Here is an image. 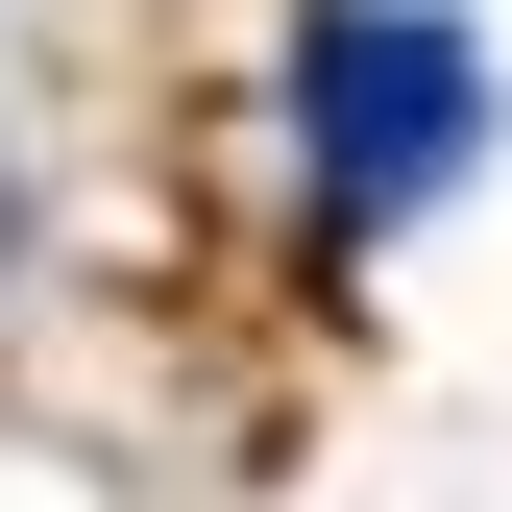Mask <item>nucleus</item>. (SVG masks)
Here are the masks:
<instances>
[{"instance_id":"1","label":"nucleus","mask_w":512,"mask_h":512,"mask_svg":"<svg viewBox=\"0 0 512 512\" xmlns=\"http://www.w3.org/2000/svg\"><path fill=\"white\" fill-rule=\"evenodd\" d=\"M464 171H488V49L439 0H317L293 25V196H317V244H391Z\"/></svg>"}]
</instances>
